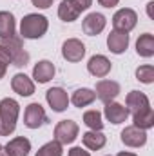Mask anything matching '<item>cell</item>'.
Returning <instances> with one entry per match:
<instances>
[{"mask_svg":"<svg viewBox=\"0 0 154 156\" xmlns=\"http://www.w3.org/2000/svg\"><path fill=\"white\" fill-rule=\"evenodd\" d=\"M31 2H33L35 7H40V9H47L53 4V0H31Z\"/></svg>","mask_w":154,"mask_h":156,"instance_id":"30","label":"cell"},{"mask_svg":"<svg viewBox=\"0 0 154 156\" xmlns=\"http://www.w3.org/2000/svg\"><path fill=\"white\" fill-rule=\"evenodd\" d=\"M0 45L9 53V56H11V64L13 66H16V67H26L27 66V62H29V55H27V51L24 49V45H22V37H16V35H13V37H9V38H0Z\"/></svg>","mask_w":154,"mask_h":156,"instance_id":"3","label":"cell"},{"mask_svg":"<svg viewBox=\"0 0 154 156\" xmlns=\"http://www.w3.org/2000/svg\"><path fill=\"white\" fill-rule=\"evenodd\" d=\"M152 5H154V2H149V4H147V13H149V16H152Z\"/></svg>","mask_w":154,"mask_h":156,"instance_id":"33","label":"cell"},{"mask_svg":"<svg viewBox=\"0 0 154 156\" xmlns=\"http://www.w3.org/2000/svg\"><path fill=\"white\" fill-rule=\"evenodd\" d=\"M116 156H136L134 153H118Z\"/></svg>","mask_w":154,"mask_h":156,"instance_id":"34","label":"cell"},{"mask_svg":"<svg viewBox=\"0 0 154 156\" xmlns=\"http://www.w3.org/2000/svg\"><path fill=\"white\" fill-rule=\"evenodd\" d=\"M105 118L111 122V123H123L127 116H129V111H127V107H123L121 104H116V102H109V104H105Z\"/></svg>","mask_w":154,"mask_h":156,"instance_id":"16","label":"cell"},{"mask_svg":"<svg viewBox=\"0 0 154 156\" xmlns=\"http://www.w3.org/2000/svg\"><path fill=\"white\" fill-rule=\"evenodd\" d=\"M82 142H83V145H85L87 149L98 151V149H102V147L105 145L107 138H105V134H103L102 131H89V133L82 134Z\"/></svg>","mask_w":154,"mask_h":156,"instance_id":"19","label":"cell"},{"mask_svg":"<svg viewBox=\"0 0 154 156\" xmlns=\"http://www.w3.org/2000/svg\"><path fill=\"white\" fill-rule=\"evenodd\" d=\"M96 98H100L103 104L113 102L116 96L120 94V83L113 82V80H100L96 83V91H94Z\"/></svg>","mask_w":154,"mask_h":156,"instance_id":"9","label":"cell"},{"mask_svg":"<svg viewBox=\"0 0 154 156\" xmlns=\"http://www.w3.org/2000/svg\"><path fill=\"white\" fill-rule=\"evenodd\" d=\"M11 87H13V91H15L16 94H20V96H31V94L35 93V83H33V80L27 76V75H22V73H18V75L13 76Z\"/></svg>","mask_w":154,"mask_h":156,"instance_id":"15","label":"cell"},{"mask_svg":"<svg viewBox=\"0 0 154 156\" xmlns=\"http://www.w3.org/2000/svg\"><path fill=\"white\" fill-rule=\"evenodd\" d=\"M0 156H9V154H7V151H5V149H0Z\"/></svg>","mask_w":154,"mask_h":156,"instance_id":"35","label":"cell"},{"mask_svg":"<svg viewBox=\"0 0 154 156\" xmlns=\"http://www.w3.org/2000/svg\"><path fill=\"white\" fill-rule=\"evenodd\" d=\"M105 24H107V20H105V16H103L102 13H91V15H87V16L83 18L82 29H83L85 35L96 37V35H100V33L105 29Z\"/></svg>","mask_w":154,"mask_h":156,"instance_id":"8","label":"cell"},{"mask_svg":"<svg viewBox=\"0 0 154 156\" xmlns=\"http://www.w3.org/2000/svg\"><path fill=\"white\" fill-rule=\"evenodd\" d=\"M98 2H100V5H103V7H114V5H118L120 0H98Z\"/></svg>","mask_w":154,"mask_h":156,"instance_id":"32","label":"cell"},{"mask_svg":"<svg viewBox=\"0 0 154 156\" xmlns=\"http://www.w3.org/2000/svg\"><path fill=\"white\" fill-rule=\"evenodd\" d=\"M121 142L127 147H143L147 144V133L134 125H129L121 131Z\"/></svg>","mask_w":154,"mask_h":156,"instance_id":"6","label":"cell"},{"mask_svg":"<svg viewBox=\"0 0 154 156\" xmlns=\"http://www.w3.org/2000/svg\"><path fill=\"white\" fill-rule=\"evenodd\" d=\"M73 104H75V107H87V105H91L94 100H96V94H94V91H91V89H87V87H83V89H78L73 93Z\"/></svg>","mask_w":154,"mask_h":156,"instance_id":"21","label":"cell"},{"mask_svg":"<svg viewBox=\"0 0 154 156\" xmlns=\"http://www.w3.org/2000/svg\"><path fill=\"white\" fill-rule=\"evenodd\" d=\"M58 16L64 20V22H75L80 13L76 11V7L69 2V0H62L60 5H58Z\"/></svg>","mask_w":154,"mask_h":156,"instance_id":"24","label":"cell"},{"mask_svg":"<svg viewBox=\"0 0 154 156\" xmlns=\"http://www.w3.org/2000/svg\"><path fill=\"white\" fill-rule=\"evenodd\" d=\"M49 27V22L44 15H26L20 22V35L22 38H29V40H35V38H42L45 35Z\"/></svg>","mask_w":154,"mask_h":156,"instance_id":"2","label":"cell"},{"mask_svg":"<svg viewBox=\"0 0 154 156\" xmlns=\"http://www.w3.org/2000/svg\"><path fill=\"white\" fill-rule=\"evenodd\" d=\"M87 69H89V73L93 76L103 78L111 73V62L103 55H94V56H91V60L87 64Z\"/></svg>","mask_w":154,"mask_h":156,"instance_id":"13","label":"cell"},{"mask_svg":"<svg viewBox=\"0 0 154 156\" xmlns=\"http://www.w3.org/2000/svg\"><path fill=\"white\" fill-rule=\"evenodd\" d=\"M45 100H47V104L51 105V109L56 111V113L65 111L67 105H69V96H67V93H65L62 87H53V89H49V91L45 93Z\"/></svg>","mask_w":154,"mask_h":156,"instance_id":"11","label":"cell"},{"mask_svg":"<svg viewBox=\"0 0 154 156\" xmlns=\"http://www.w3.org/2000/svg\"><path fill=\"white\" fill-rule=\"evenodd\" d=\"M0 149H2V147H0Z\"/></svg>","mask_w":154,"mask_h":156,"instance_id":"36","label":"cell"},{"mask_svg":"<svg viewBox=\"0 0 154 156\" xmlns=\"http://www.w3.org/2000/svg\"><path fill=\"white\" fill-rule=\"evenodd\" d=\"M125 104H127V111L132 113V115L142 113V111H145V109L151 107L147 94L145 93H140V91H131L127 94V98H125Z\"/></svg>","mask_w":154,"mask_h":156,"instance_id":"12","label":"cell"},{"mask_svg":"<svg viewBox=\"0 0 154 156\" xmlns=\"http://www.w3.org/2000/svg\"><path fill=\"white\" fill-rule=\"evenodd\" d=\"M132 122H134V127L147 131L154 125V111L149 107L142 113H136V115H132Z\"/></svg>","mask_w":154,"mask_h":156,"instance_id":"23","label":"cell"},{"mask_svg":"<svg viewBox=\"0 0 154 156\" xmlns=\"http://www.w3.org/2000/svg\"><path fill=\"white\" fill-rule=\"evenodd\" d=\"M69 2L76 7L78 13H82V11L89 9V7H91V4H93V0H69Z\"/></svg>","mask_w":154,"mask_h":156,"instance_id":"29","label":"cell"},{"mask_svg":"<svg viewBox=\"0 0 154 156\" xmlns=\"http://www.w3.org/2000/svg\"><path fill=\"white\" fill-rule=\"evenodd\" d=\"M62 154H64L62 144H58L56 140L47 142L45 145H42L38 151H37V156H62Z\"/></svg>","mask_w":154,"mask_h":156,"instance_id":"26","label":"cell"},{"mask_svg":"<svg viewBox=\"0 0 154 156\" xmlns=\"http://www.w3.org/2000/svg\"><path fill=\"white\" fill-rule=\"evenodd\" d=\"M15 35V16L9 11H0V38Z\"/></svg>","mask_w":154,"mask_h":156,"instance_id":"22","label":"cell"},{"mask_svg":"<svg viewBox=\"0 0 154 156\" xmlns=\"http://www.w3.org/2000/svg\"><path fill=\"white\" fill-rule=\"evenodd\" d=\"M107 47L111 53L114 55H121L127 47H129V35L123 31H111L107 37Z\"/></svg>","mask_w":154,"mask_h":156,"instance_id":"14","label":"cell"},{"mask_svg":"<svg viewBox=\"0 0 154 156\" xmlns=\"http://www.w3.org/2000/svg\"><path fill=\"white\" fill-rule=\"evenodd\" d=\"M136 53L143 58H151L154 55V37L151 33L142 35L136 42Z\"/></svg>","mask_w":154,"mask_h":156,"instance_id":"20","label":"cell"},{"mask_svg":"<svg viewBox=\"0 0 154 156\" xmlns=\"http://www.w3.org/2000/svg\"><path fill=\"white\" fill-rule=\"evenodd\" d=\"M47 122L45 111L40 104H29L26 107V115H24V123L29 129H38L40 125H44Z\"/></svg>","mask_w":154,"mask_h":156,"instance_id":"7","label":"cell"},{"mask_svg":"<svg viewBox=\"0 0 154 156\" xmlns=\"http://www.w3.org/2000/svg\"><path fill=\"white\" fill-rule=\"evenodd\" d=\"M83 123L93 129V131H102L103 129V122H102V113L100 111H87L83 115Z\"/></svg>","mask_w":154,"mask_h":156,"instance_id":"25","label":"cell"},{"mask_svg":"<svg viewBox=\"0 0 154 156\" xmlns=\"http://www.w3.org/2000/svg\"><path fill=\"white\" fill-rule=\"evenodd\" d=\"M62 56L67 62H80L85 56V45L78 38H69L62 45Z\"/></svg>","mask_w":154,"mask_h":156,"instance_id":"10","label":"cell"},{"mask_svg":"<svg viewBox=\"0 0 154 156\" xmlns=\"http://www.w3.org/2000/svg\"><path fill=\"white\" fill-rule=\"evenodd\" d=\"M53 76H54V66L49 60H40L33 67V78L38 83H47Z\"/></svg>","mask_w":154,"mask_h":156,"instance_id":"18","label":"cell"},{"mask_svg":"<svg viewBox=\"0 0 154 156\" xmlns=\"http://www.w3.org/2000/svg\"><path fill=\"white\" fill-rule=\"evenodd\" d=\"M136 78L143 83H152L154 82V67L152 66H140L136 69Z\"/></svg>","mask_w":154,"mask_h":156,"instance_id":"27","label":"cell"},{"mask_svg":"<svg viewBox=\"0 0 154 156\" xmlns=\"http://www.w3.org/2000/svg\"><path fill=\"white\" fill-rule=\"evenodd\" d=\"M67 156H91L87 151H83L82 147H73L71 151H69V154Z\"/></svg>","mask_w":154,"mask_h":156,"instance_id":"31","label":"cell"},{"mask_svg":"<svg viewBox=\"0 0 154 156\" xmlns=\"http://www.w3.org/2000/svg\"><path fill=\"white\" fill-rule=\"evenodd\" d=\"M78 136V123L73 120H62L54 127V140L62 145L73 144Z\"/></svg>","mask_w":154,"mask_h":156,"instance_id":"4","label":"cell"},{"mask_svg":"<svg viewBox=\"0 0 154 156\" xmlns=\"http://www.w3.org/2000/svg\"><path fill=\"white\" fill-rule=\"evenodd\" d=\"M11 64V56L9 53L0 45V80L5 76V71H7V66Z\"/></svg>","mask_w":154,"mask_h":156,"instance_id":"28","label":"cell"},{"mask_svg":"<svg viewBox=\"0 0 154 156\" xmlns=\"http://www.w3.org/2000/svg\"><path fill=\"white\" fill-rule=\"evenodd\" d=\"M20 113V105L13 98H4L0 102V136H9L15 127Z\"/></svg>","mask_w":154,"mask_h":156,"instance_id":"1","label":"cell"},{"mask_svg":"<svg viewBox=\"0 0 154 156\" xmlns=\"http://www.w3.org/2000/svg\"><path fill=\"white\" fill-rule=\"evenodd\" d=\"M5 151L9 156H27L31 151V142L24 136H18V138H13L7 145H5Z\"/></svg>","mask_w":154,"mask_h":156,"instance_id":"17","label":"cell"},{"mask_svg":"<svg viewBox=\"0 0 154 156\" xmlns=\"http://www.w3.org/2000/svg\"><path fill=\"white\" fill-rule=\"evenodd\" d=\"M136 24H138V15H136V11H132L129 7H123V9L116 11L114 16H113V26H114L116 31L129 33L136 27Z\"/></svg>","mask_w":154,"mask_h":156,"instance_id":"5","label":"cell"}]
</instances>
